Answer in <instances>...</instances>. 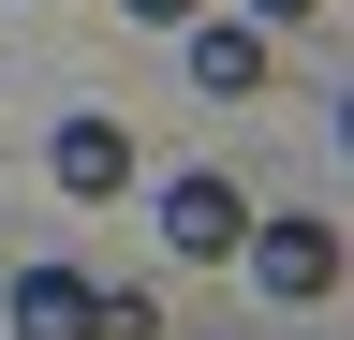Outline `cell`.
I'll return each instance as SVG.
<instances>
[{
    "instance_id": "obj_7",
    "label": "cell",
    "mask_w": 354,
    "mask_h": 340,
    "mask_svg": "<svg viewBox=\"0 0 354 340\" xmlns=\"http://www.w3.org/2000/svg\"><path fill=\"white\" fill-rule=\"evenodd\" d=\"M251 15H266V30H295V15H325V0H251Z\"/></svg>"
},
{
    "instance_id": "obj_8",
    "label": "cell",
    "mask_w": 354,
    "mask_h": 340,
    "mask_svg": "<svg viewBox=\"0 0 354 340\" xmlns=\"http://www.w3.org/2000/svg\"><path fill=\"white\" fill-rule=\"evenodd\" d=\"M339 148H354V89H339Z\"/></svg>"
},
{
    "instance_id": "obj_3",
    "label": "cell",
    "mask_w": 354,
    "mask_h": 340,
    "mask_svg": "<svg viewBox=\"0 0 354 340\" xmlns=\"http://www.w3.org/2000/svg\"><path fill=\"white\" fill-rule=\"evenodd\" d=\"M44 178H59L74 207H118V193H133V118H104V104L59 118V134H44Z\"/></svg>"
},
{
    "instance_id": "obj_1",
    "label": "cell",
    "mask_w": 354,
    "mask_h": 340,
    "mask_svg": "<svg viewBox=\"0 0 354 340\" xmlns=\"http://www.w3.org/2000/svg\"><path fill=\"white\" fill-rule=\"evenodd\" d=\"M339 251H354L339 222H310V207H281V222H251V237H236V267H251L266 296H295V311H310V296H339Z\"/></svg>"
},
{
    "instance_id": "obj_5",
    "label": "cell",
    "mask_w": 354,
    "mask_h": 340,
    "mask_svg": "<svg viewBox=\"0 0 354 340\" xmlns=\"http://www.w3.org/2000/svg\"><path fill=\"white\" fill-rule=\"evenodd\" d=\"M192 89L207 104H251L266 89V15H192Z\"/></svg>"
},
{
    "instance_id": "obj_2",
    "label": "cell",
    "mask_w": 354,
    "mask_h": 340,
    "mask_svg": "<svg viewBox=\"0 0 354 340\" xmlns=\"http://www.w3.org/2000/svg\"><path fill=\"white\" fill-rule=\"evenodd\" d=\"M148 222H162V251H192V267H236V237H251V193L192 163V178H162V207H148Z\"/></svg>"
},
{
    "instance_id": "obj_4",
    "label": "cell",
    "mask_w": 354,
    "mask_h": 340,
    "mask_svg": "<svg viewBox=\"0 0 354 340\" xmlns=\"http://www.w3.org/2000/svg\"><path fill=\"white\" fill-rule=\"evenodd\" d=\"M15 340H104V325H88V267H74V251H30V267H15Z\"/></svg>"
},
{
    "instance_id": "obj_6",
    "label": "cell",
    "mask_w": 354,
    "mask_h": 340,
    "mask_svg": "<svg viewBox=\"0 0 354 340\" xmlns=\"http://www.w3.org/2000/svg\"><path fill=\"white\" fill-rule=\"evenodd\" d=\"M118 15H148V30H192V15H207V0H118Z\"/></svg>"
}]
</instances>
